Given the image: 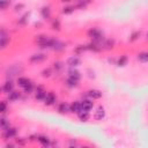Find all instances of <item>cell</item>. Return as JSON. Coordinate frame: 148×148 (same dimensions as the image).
I'll use <instances>...</instances> for the list:
<instances>
[{
    "label": "cell",
    "mask_w": 148,
    "mask_h": 148,
    "mask_svg": "<svg viewBox=\"0 0 148 148\" xmlns=\"http://www.w3.org/2000/svg\"><path fill=\"white\" fill-rule=\"evenodd\" d=\"M87 35H88V37L91 39V42H95V43L99 44L101 46H102L103 42L105 40V37H104L103 31H102L101 29H98V28H90V29L88 30Z\"/></svg>",
    "instance_id": "cell-1"
},
{
    "label": "cell",
    "mask_w": 148,
    "mask_h": 148,
    "mask_svg": "<svg viewBox=\"0 0 148 148\" xmlns=\"http://www.w3.org/2000/svg\"><path fill=\"white\" fill-rule=\"evenodd\" d=\"M54 38L47 36V35H37L35 38V43L38 45L40 49H52Z\"/></svg>",
    "instance_id": "cell-2"
},
{
    "label": "cell",
    "mask_w": 148,
    "mask_h": 148,
    "mask_svg": "<svg viewBox=\"0 0 148 148\" xmlns=\"http://www.w3.org/2000/svg\"><path fill=\"white\" fill-rule=\"evenodd\" d=\"M23 72V67L21 65H12L6 69V79L13 80L14 76H18Z\"/></svg>",
    "instance_id": "cell-3"
},
{
    "label": "cell",
    "mask_w": 148,
    "mask_h": 148,
    "mask_svg": "<svg viewBox=\"0 0 148 148\" xmlns=\"http://www.w3.org/2000/svg\"><path fill=\"white\" fill-rule=\"evenodd\" d=\"M46 94H47V91H46V89H45V87L43 84L36 86V89H35V98H36V101L44 102Z\"/></svg>",
    "instance_id": "cell-4"
},
{
    "label": "cell",
    "mask_w": 148,
    "mask_h": 148,
    "mask_svg": "<svg viewBox=\"0 0 148 148\" xmlns=\"http://www.w3.org/2000/svg\"><path fill=\"white\" fill-rule=\"evenodd\" d=\"M1 136H2L3 140H12V139H14V138L17 136V128L10 126L9 128L3 130L1 132Z\"/></svg>",
    "instance_id": "cell-5"
},
{
    "label": "cell",
    "mask_w": 148,
    "mask_h": 148,
    "mask_svg": "<svg viewBox=\"0 0 148 148\" xmlns=\"http://www.w3.org/2000/svg\"><path fill=\"white\" fill-rule=\"evenodd\" d=\"M102 96H103V92L101 91V90H98V89H89V90H87L86 91V94H84V98H90V99H92V101H95V99H99V98H102Z\"/></svg>",
    "instance_id": "cell-6"
},
{
    "label": "cell",
    "mask_w": 148,
    "mask_h": 148,
    "mask_svg": "<svg viewBox=\"0 0 148 148\" xmlns=\"http://www.w3.org/2000/svg\"><path fill=\"white\" fill-rule=\"evenodd\" d=\"M8 44H9V35L2 28L1 31H0V46H1V50H5Z\"/></svg>",
    "instance_id": "cell-7"
},
{
    "label": "cell",
    "mask_w": 148,
    "mask_h": 148,
    "mask_svg": "<svg viewBox=\"0 0 148 148\" xmlns=\"http://www.w3.org/2000/svg\"><path fill=\"white\" fill-rule=\"evenodd\" d=\"M44 105L46 106H51V105H54L57 103V95L53 92V91H47L46 96H45V99H44Z\"/></svg>",
    "instance_id": "cell-8"
},
{
    "label": "cell",
    "mask_w": 148,
    "mask_h": 148,
    "mask_svg": "<svg viewBox=\"0 0 148 148\" xmlns=\"http://www.w3.org/2000/svg\"><path fill=\"white\" fill-rule=\"evenodd\" d=\"M81 64H82V60H81V58H80L79 56H76V54L69 57V58L66 60V65H67L68 67H77V66H80Z\"/></svg>",
    "instance_id": "cell-9"
},
{
    "label": "cell",
    "mask_w": 148,
    "mask_h": 148,
    "mask_svg": "<svg viewBox=\"0 0 148 148\" xmlns=\"http://www.w3.org/2000/svg\"><path fill=\"white\" fill-rule=\"evenodd\" d=\"M14 87H15V86H14L13 80H10V79H6V81H5V83L2 84L1 89H2V91H3L6 95H8V94L12 92L13 90H15Z\"/></svg>",
    "instance_id": "cell-10"
},
{
    "label": "cell",
    "mask_w": 148,
    "mask_h": 148,
    "mask_svg": "<svg viewBox=\"0 0 148 148\" xmlns=\"http://www.w3.org/2000/svg\"><path fill=\"white\" fill-rule=\"evenodd\" d=\"M45 59H46V54L45 53H34L29 58V61L31 64H38V62H43Z\"/></svg>",
    "instance_id": "cell-11"
},
{
    "label": "cell",
    "mask_w": 148,
    "mask_h": 148,
    "mask_svg": "<svg viewBox=\"0 0 148 148\" xmlns=\"http://www.w3.org/2000/svg\"><path fill=\"white\" fill-rule=\"evenodd\" d=\"M57 111L61 114H67V113L71 112V104H68L67 102H61V103L58 104Z\"/></svg>",
    "instance_id": "cell-12"
},
{
    "label": "cell",
    "mask_w": 148,
    "mask_h": 148,
    "mask_svg": "<svg viewBox=\"0 0 148 148\" xmlns=\"http://www.w3.org/2000/svg\"><path fill=\"white\" fill-rule=\"evenodd\" d=\"M94 119L95 120H103L105 118V109L103 105H98L96 111L94 112Z\"/></svg>",
    "instance_id": "cell-13"
},
{
    "label": "cell",
    "mask_w": 148,
    "mask_h": 148,
    "mask_svg": "<svg viewBox=\"0 0 148 148\" xmlns=\"http://www.w3.org/2000/svg\"><path fill=\"white\" fill-rule=\"evenodd\" d=\"M81 108H82V110H86V111H91L92 110V108H94V102H92V99H90V98H83V99H81Z\"/></svg>",
    "instance_id": "cell-14"
},
{
    "label": "cell",
    "mask_w": 148,
    "mask_h": 148,
    "mask_svg": "<svg viewBox=\"0 0 148 148\" xmlns=\"http://www.w3.org/2000/svg\"><path fill=\"white\" fill-rule=\"evenodd\" d=\"M52 50L53 51H57V52H61L64 50H66V44L57 38H54L53 40V44H52Z\"/></svg>",
    "instance_id": "cell-15"
},
{
    "label": "cell",
    "mask_w": 148,
    "mask_h": 148,
    "mask_svg": "<svg viewBox=\"0 0 148 148\" xmlns=\"http://www.w3.org/2000/svg\"><path fill=\"white\" fill-rule=\"evenodd\" d=\"M40 16L44 18V20H50L51 16H52V10H51V7L50 6H43L40 8Z\"/></svg>",
    "instance_id": "cell-16"
},
{
    "label": "cell",
    "mask_w": 148,
    "mask_h": 148,
    "mask_svg": "<svg viewBox=\"0 0 148 148\" xmlns=\"http://www.w3.org/2000/svg\"><path fill=\"white\" fill-rule=\"evenodd\" d=\"M37 141H38L43 147H50V146H51V139H50L47 135L38 134V136H37Z\"/></svg>",
    "instance_id": "cell-17"
},
{
    "label": "cell",
    "mask_w": 148,
    "mask_h": 148,
    "mask_svg": "<svg viewBox=\"0 0 148 148\" xmlns=\"http://www.w3.org/2000/svg\"><path fill=\"white\" fill-rule=\"evenodd\" d=\"M65 84L71 88V89H74V88H77L80 86V80H76V79H73L71 76H67L66 81H65Z\"/></svg>",
    "instance_id": "cell-18"
},
{
    "label": "cell",
    "mask_w": 148,
    "mask_h": 148,
    "mask_svg": "<svg viewBox=\"0 0 148 148\" xmlns=\"http://www.w3.org/2000/svg\"><path fill=\"white\" fill-rule=\"evenodd\" d=\"M67 76H71V77L76 79V80H80L81 79V73L76 69V67H68Z\"/></svg>",
    "instance_id": "cell-19"
},
{
    "label": "cell",
    "mask_w": 148,
    "mask_h": 148,
    "mask_svg": "<svg viewBox=\"0 0 148 148\" xmlns=\"http://www.w3.org/2000/svg\"><path fill=\"white\" fill-rule=\"evenodd\" d=\"M16 82H17V86L23 89L24 87H27V86L31 82V80H30L29 77H27V76H17Z\"/></svg>",
    "instance_id": "cell-20"
},
{
    "label": "cell",
    "mask_w": 148,
    "mask_h": 148,
    "mask_svg": "<svg viewBox=\"0 0 148 148\" xmlns=\"http://www.w3.org/2000/svg\"><path fill=\"white\" fill-rule=\"evenodd\" d=\"M7 97H8V101H9V102H16V101L21 99V91H18V90H13L12 92H9V94L7 95Z\"/></svg>",
    "instance_id": "cell-21"
},
{
    "label": "cell",
    "mask_w": 148,
    "mask_h": 148,
    "mask_svg": "<svg viewBox=\"0 0 148 148\" xmlns=\"http://www.w3.org/2000/svg\"><path fill=\"white\" fill-rule=\"evenodd\" d=\"M81 110H82V108H81V101H74L73 103H71V113L77 114Z\"/></svg>",
    "instance_id": "cell-22"
},
{
    "label": "cell",
    "mask_w": 148,
    "mask_h": 148,
    "mask_svg": "<svg viewBox=\"0 0 148 148\" xmlns=\"http://www.w3.org/2000/svg\"><path fill=\"white\" fill-rule=\"evenodd\" d=\"M12 125H10V121H9V119L7 118V117H5V114L2 113L1 114V117H0V127H1V130L3 131V130H7V128H9Z\"/></svg>",
    "instance_id": "cell-23"
},
{
    "label": "cell",
    "mask_w": 148,
    "mask_h": 148,
    "mask_svg": "<svg viewBox=\"0 0 148 148\" xmlns=\"http://www.w3.org/2000/svg\"><path fill=\"white\" fill-rule=\"evenodd\" d=\"M91 2H92V0H76L75 8H76V9H84V8H87Z\"/></svg>",
    "instance_id": "cell-24"
},
{
    "label": "cell",
    "mask_w": 148,
    "mask_h": 148,
    "mask_svg": "<svg viewBox=\"0 0 148 148\" xmlns=\"http://www.w3.org/2000/svg\"><path fill=\"white\" fill-rule=\"evenodd\" d=\"M114 43H116V40H114L113 38H109V39L105 38V40H104L103 44H102V49H103V50H110V49H113Z\"/></svg>",
    "instance_id": "cell-25"
},
{
    "label": "cell",
    "mask_w": 148,
    "mask_h": 148,
    "mask_svg": "<svg viewBox=\"0 0 148 148\" xmlns=\"http://www.w3.org/2000/svg\"><path fill=\"white\" fill-rule=\"evenodd\" d=\"M77 118L81 120V121H88L90 119V112L89 111H86V110H81L79 113H77Z\"/></svg>",
    "instance_id": "cell-26"
},
{
    "label": "cell",
    "mask_w": 148,
    "mask_h": 148,
    "mask_svg": "<svg viewBox=\"0 0 148 148\" xmlns=\"http://www.w3.org/2000/svg\"><path fill=\"white\" fill-rule=\"evenodd\" d=\"M127 61H128V57H127L126 54H123V56H120V57L117 59L116 65H117L118 67H124V66L127 65Z\"/></svg>",
    "instance_id": "cell-27"
},
{
    "label": "cell",
    "mask_w": 148,
    "mask_h": 148,
    "mask_svg": "<svg viewBox=\"0 0 148 148\" xmlns=\"http://www.w3.org/2000/svg\"><path fill=\"white\" fill-rule=\"evenodd\" d=\"M51 28H52V30H54V31H60V29H61V23H60V20H59L58 17H56V18H53V20L51 21Z\"/></svg>",
    "instance_id": "cell-28"
},
{
    "label": "cell",
    "mask_w": 148,
    "mask_h": 148,
    "mask_svg": "<svg viewBox=\"0 0 148 148\" xmlns=\"http://www.w3.org/2000/svg\"><path fill=\"white\" fill-rule=\"evenodd\" d=\"M138 60L142 64H146L148 62V51H142V52H139L138 53Z\"/></svg>",
    "instance_id": "cell-29"
},
{
    "label": "cell",
    "mask_w": 148,
    "mask_h": 148,
    "mask_svg": "<svg viewBox=\"0 0 148 148\" xmlns=\"http://www.w3.org/2000/svg\"><path fill=\"white\" fill-rule=\"evenodd\" d=\"M35 89H36V86H35V83L31 81L27 87L23 88V91H24L25 95H30L31 92H35Z\"/></svg>",
    "instance_id": "cell-30"
},
{
    "label": "cell",
    "mask_w": 148,
    "mask_h": 148,
    "mask_svg": "<svg viewBox=\"0 0 148 148\" xmlns=\"http://www.w3.org/2000/svg\"><path fill=\"white\" fill-rule=\"evenodd\" d=\"M76 8H75V6H72V5H68V6H65V7H62V9H61V13L64 14V15H69V14H72L74 10H75Z\"/></svg>",
    "instance_id": "cell-31"
},
{
    "label": "cell",
    "mask_w": 148,
    "mask_h": 148,
    "mask_svg": "<svg viewBox=\"0 0 148 148\" xmlns=\"http://www.w3.org/2000/svg\"><path fill=\"white\" fill-rule=\"evenodd\" d=\"M29 16H30V12H27V13H24L20 18H18V21H17V23L20 24V25H25L27 24V22H28V18H29Z\"/></svg>",
    "instance_id": "cell-32"
},
{
    "label": "cell",
    "mask_w": 148,
    "mask_h": 148,
    "mask_svg": "<svg viewBox=\"0 0 148 148\" xmlns=\"http://www.w3.org/2000/svg\"><path fill=\"white\" fill-rule=\"evenodd\" d=\"M62 68H64V64L61 62V61H54L53 62V66H52V69L56 72V73H58V72H60V71H62Z\"/></svg>",
    "instance_id": "cell-33"
},
{
    "label": "cell",
    "mask_w": 148,
    "mask_h": 148,
    "mask_svg": "<svg viewBox=\"0 0 148 148\" xmlns=\"http://www.w3.org/2000/svg\"><path fill=\"white\" fill-rule=\"evenodd\" d=\"M140 35H141V32L139 31V30H135V31H133L131 35H130V37H128V42H131V43H133V42H135L139 37H140Z\"/></svg>",
    "instance_id": "cell-34"
},
{
    "label": "cell",
    "mask_w": 148,
    "mask_h": 148,
    "mask_svg": "<svg viewBox=\"0 0 148 148\" xmlns=\"http://www.w3.org/2000/svg\"><path fill=\"white\" fill-rule=\"evenodd\" d=\"M42 76L43 77H45V79H47V77H50L52 74H53V69L51 68V67H47V68H44L43 71H42Z\"/></svg>",
    "instance_id": "cell-35"
},
{
    "label": "cell",
    "mask_w": 148,
    "mask_h": 148,
    "mask_svg": "<svg viewBox=\"0 0 148 148\" xmlns=\"http://www.w3.org/2000/svg\"><path fill=\"white\" fill-rule=\"evenodd\" d=\"M84 51H87V46H86V45H77V46L74 49V54L80 56V54L83 53Z\"/></svg>",
    "instance_id": "cell-36"
},
{
    "label": "cell",
    "mask_w": 148,
    "mask_h": 148,
    "mask_svg": "<svg viewBox=\"0 0 148 148\" xmlns=\"http://www.w3.org/2000/svg\"><path fill=\"white\" fill-rule=\"evenodd\" d=\"M8 108H9L8 102L7 101H1V103H0V112L5 114L8 111Z\"/></svg>",
    "instance_id": "cell-37"
},
{
    "label": "cell",
    "mask_w": 148,
    "mask_h": 148,
    "mask_svg": "<svg viewBox=\"0 0 148 148\" xmlns=\"http://www.w3.org/2000/svg\"><path fill=\"white\" fill-rule=\"evenodd\" d=\"M10 3H12V0H0V8L2 10H6Z\"/></svg>",
    "instance_id": "cell-38"
},
{
    "label": "cell",
    "mask_w": 148,
    "mask_h": 148,
    "mask_svg": "<svg viewBox=\"0 0 148 148\" xmlns=\"http://www.w3.org/2000/svg\"><path fill=\"white\" fill-rule=\"evenodd\" d=\"M14 140H15V143L18 145V146H25L27 145V141H29L28 139H24V138H16Z\"/></svg>",
    "instance_id": "cell-39"
},
{
    "label": "cell",
    "mask_w": 148,
    "mask_h": 148,
    "mask_svg": "<svg viewBox=\"0 0 148 148\" xmlns=\"http://www.w3.org/2000/svg\"><path fill=\"white\" fill-rule=\"evenodd\" d=\"M24 7H25V5H24V3L18 2V3H16V5L14 6V12H21Z\"/></svg>",
    "instance_id": "cell-40"
},
{
    "label": "cell",
    "mask_w": 148,
    "mask_h": 148,
    "mask_svg": "<svg viewBox=\"0 0 148 148\" xmlns=\"http://www.w3.org/2000/svg\"><path fill=\"white\" fill-rule=\"evenodd\" d=\"M37 136H38V134L30 135V136H29V141H37Z\"/></svg>",
    "instance_id": "cell-41"
},
{
    "label": "cell",
    "mask_w": 148,
    "mask_h": 148,
    "mask_svg": "<svg viewBox=\"0 0 148 148\" xmlns=\"http://www.w3.org/2000/svg\"><path fill=\"white\" fill-rule=\"evenodd\" d=\"M68 146H76V140H69V143H68Z\"/></svg>",
    "instance_id": "cell-42"
},
{
    "label": "cell",
    "mask_w": 148,
    "mask_h": 148,
    "mask_svg": "<svg viewBox=\"0 0 148 148\" xmlns=\"http://www.w3.org/2000/svg\"><path fill=\"white\" fill-rule=\"evenodd\" d=\"M14 146H15L14 143H7V145H6V147H14Z\"/></svg>",
    "instance_id": "cell-43"
},
{
    "label": "cell",
    "mask_w": 148,
    "mask_h": 148,
    "mask_svg": "<svg viewBox=\"0 0 148 148\" xmlns=\"http://www.w3.org/2000/svg\"><path fill=\"white\" fill-rule=\"evenodd\" d=\"M62 2H69V1H72V0H61Z\"/></svg>",
    "instance_id": "cell-44"
},
{
    "label": "cell",
    "mask_w": 148,
    "mask_h": 148,
    "mask_svg": "<svg viewBox=\"0 0 148 148\" xmlns=\"http://www.w3.org/2000/svg\"><path fill=\"white\" fill-rule=\"evenodd\" d=\"M146 39L148 40V32H147V35H146Z\"/></svg>",
    "instance_id": "cell-45"
}]
</instances>
